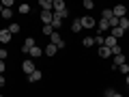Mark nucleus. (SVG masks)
Wrapping results in <instances>:
<instances>
[{"instance_id":"obj_4","label":"nucleus","mask_w":129,"mask_h":97,"mask_svg":"<svg viewBox=\"0 0 129 97\" xmlns=\"http://www.w3.org/2000/svg\"><path fill=\"white\" fill-rule=\"evenodd\" d=\"M112 13H114V17H127V7H123V5H116L114 9H112Z\"/></svg>"},{"instance_id":"obj_11","label":"nucleus","mask_w":129,"mask_h":97,"mask_svg":"<svg viewBox=\"0 0 129 97\" xmlns=\"http://www.w3.org/2000/svg\"><path fill=\"white\" fill-rule=\"evenodd\" d=\"M110 35H112L114 39H120V37H125V30L116 26V28H110Z\"/></svg>"},{"instance_id":"obj_10","label":"nucleus","mask_w":129,"mask_h":97,"mask_svg":"<svg viewBox=\"0 0 129 97\" xmlns=\"http://www.w3.org/2000/svg\"><path fill=\"white\" fill-rule=\"evenodd\" d=\"M56 52H58V47H56L54 43H47V45L43 47V54H47V56H54Z\"/></svg>"},{"instance_id":"obj_17","label":"nucleus","mask_w":129,"mask_h":97,"mask_svg":"<svg viewBox=\"0 0 129 97\" xmlns=\"http://www.w3.org/2000/svg\"><path fill=\"white\" fill-rule=\"evenodd\" d=\"M82 45L84 47H92V45H95V37H84L82 39Z\"/></svg>"},{"instance_id":"obj_8","label":"nucleus","mask_w":129,"mask_h":97,"mask_svg":"<svg viewBox=\"0 0 129 97\" xmlns=\"http://www.w3.org/2000/svg\"><path fill=\"white\" fill-rule=\"evenodd\" d=\"M125 63H127L125 54H118V56H114V63H112V67H114V69H118L120 65H125Z\"/></svg>"},{"instance_id":"obj_29","label":"nucleus","mask_w":129,"mask_h":97,"mask_svg":"<svg viewBox=\"0 0 129 97\" xmlns=\"http://www.w3.org/2000/svg\"><path fill=\"white\" fill-rule=\"evenodd\" d=\"M118 54H123V50H120V45L112 47V56H118Z\"/></svg>"},{"instance_id":"obj_34","label":"nucleus","mask_w":129,"mask_h":97,"mask_svg":"<svg viewBox=\"0 0 129 97\" xmlns=\"http://www.w3.org/2000/svg\"><path fill=\"white\" fill-rule=\"evenodd\" d=\"M114 97H123V95H120V93H118V91H116V93H114Z\"/></svg>"},{"instance_id":"obj_38","label":"nucleus","mask_w":129,"mask_h":97,"mask_svg":"<svg viewBox=\"0 0 129 97\" xmlns=\"http://www.w3.org/2000/svg\"><path fill=\"white\" fill-rule=\"evenodd\" d=\"M0 97H5V95H0Z\"/></svg>"},{"instance_id":"obj_16","label":"nucleus","mask_w":129,"mask_h":97,"mask_svg":"<svg viewBox=\"0 0 129 97\" xmlns=\"http://www.w3.org/2000/svg\"><path fill=\"white\" fill-rule=\"evenodd\" d=\"M71 30H73V32H80V30H82V19H73V24H71Z\"/></svg>"},{"instance_id":"obj_13","label":"nucleus","mask_w":129,"mask_h":97,"mask_svg":"<svg viewBox=\"0 0 129 97\" xmlns=\"http://www.w3.org/2000/svg\"><path fill=\"white\" fill-rule=\"evenodd\" d=\"M41 78H43V74H41V71H39V69H35V71H32L30 76H28V80H30V82H39V80H41Z\"/></svg>"},{"instance_id":"obj_25","label":"nucleus","mask_w":129,"mask_h":97,"mask_svg":"<svg viewBox=\"0 0 129 97\" xmlns=\"http://www.w3.org/2000/svg\"><path fill=\"white\" fill-rule=\"evenodd\" d=\"M19 13H22V15H28V13H30V5H19Z\"/></svg>"},{"instance_id":"obj_3","label":"nucleus","mask_w":129,"mask_h":97,"mask_svg":"<svg viewBox=\"0 0 129 97\" xmlns=\"http://www.w3.org/2000/svg\"><path fill=\"white\" fill-rule=\"evenodd\" d=\"M35 45H37V41H35V39H32V37L24 39V43H22V52H24V54H28V52H30V50H32V47H35Z\"/></svg>"},{"instance_id":"obj_18","label":"nucleus","mask_w":129,"mask_h":97,"mask_svg":"<svg viewBox=\"0 0 129 97\" xmlns=\"http://www.w3.org/2000/svg\"><path fill=\"white\" fill-rule=\"evenodd\" d=\"M99 56L108 58V56H112V50H110V47H106V45H103V47H99Z\"/></svg>"},{"instance_id":"obj_15","label":"nucleus","mask_w":129,"mask_h":97,"mask_svg":"<svg viewBox=\"0 0 129 97\" xmlns=\"http://www.w3.org/2000/svg\"><path fill=\"white\" fill-rule=\"evenodd\" d=\"M106 30H110V24H108V19H99V35H101V32H106Z\"/></svg>"},{"instance_id":"obj_39","label":"nucleus","mask_w":129,"mask_h":97,"mask_svg":"<svg viewBox=\"0 0 129 97\" xmlns=\"http://www.w3.org/2000/svg\"><path fill=\"white\" fill-rule=\"evenodd\" d=\"M127 65H129V63H127Z\"/></svg>"},{"instance_id":"obj_9","label":"nucleus","mask_w":129,"mask_h":97,"mask_svg":"<svg viewBox=\"0 0 129 97\" xmlns=\"http://www.w3.org/2000/svg\"><path fill=\"white\" fill-rule=\"evenodd\" d=\"M39 7H41V11H52L54 9V2L52 0H39Z\"/></svg>"},{"instance_id":"obj_14","label":"nucleus","mask_w":129,"mask_h":97,"mask_svg":"<svg viewBox=\"0 0 129 97\" xmlns=\"http://www.w3.org/2000/svg\"><path fill=\"white\" fill-rule=\"evenodd\" d=\"M116 45H118L116 39L112 37V35H108V37H106V47H110V50H112V47H116Z\"/></svg>"},{"instance_id":"obj_30","label":"nucleus","mask_w":129,"mask_h":97,"mask_svg":"<svg viewBox=\"0 0 129 97\" xmlns=\"http://www.w3.org/2000/svg\"><path fill=\"white\" fill-rule=\"evenodd\" d=\"M114 88H106V93H103V97H114Z\"/></svg>"},{"instance_id":"obj_19","label":"nucleus","mask_w":129,"mask_h":97,"mask_svg":"<svg viewBox=\"0 0 129 97\" xmlns=\"http://www.w3.org/2000/svg\"><path fill=\"white\" fill-rule=\"evenodd\" d=\"M118 28H123V30L127 32V28H129V19H127V17H120V19H118Z\"/></svg>"},{"instance_id":"obj_26","label":"nucleus","mask_w":129,"mask_h":97,"mask_svg":"<svg viewBox=\"0 0 129 97\" xmlns=\"http://www.w3.org/2000/svg\"><path fill=\"white\" fill-rule=\"evenodd\" d=\"M0 15H2L5 19H11V15H13V9H2V13H0Z\"/></svg>"},{"instance_id":"obj_35","label":"nucleus","mask_w":129,"mask_h":97,"mask_svg":"<svg viewBox=\"0 0 129 97\" xmlns=\"http://www.w3.org/2000/svg\"><path fill=\"white\" fill-rule=\"evenodd\" d=\"M125 82H127V86H129V76H127V78H125Z\"/></svg>"},{"instance_id":"obj_36","label":"nucleus","mask_w":129,"mask_h":97,"mask_svg":"<svg viewBox=\"0 0 129 97\" xmlns=\"http://www.w3.org/2000/svg\"><path fill=\"white\" fill-rule=\"evenodd\" d=\"M127 93H129V86H127Z\"/></svg>"},{"instance_id":"obj_32","label":"nucleus","mask_w":129,"mask_h":97,"mask_svg":"<svg viewBox=\"0 0 129 97\" xmlns=\"http://www.w3.org/2000/svg\"><path fill=\"white\" fill-rule=\"evenodd\" d=\"M5 69H7V63H5V60H0V76L5 74Z\"/></svg>"},{"instance_id":"obj_24","label":"nucleus","mask_w":129,"mask_h":97,"mask_svg":"<svg viewBox=\"0 0 129 97\" xmlns=\"http://www.w3.org/2000/svg\"><path fill=\"white\" fill-rule=\"evenodd\" d=\"M82 7H84L86 11H92V9H95V2H92V0H84V2H82Z\"/></svg>"},{"instance_id":"obj_23","label":"nucleus","mask_w":129,"mask_h":97,"mask_svg":"<svg viewBox=\"0 0 129 97\" xmlns=\"http://www.w3.org/2000/svg\"><path fill=\"white\" fill-rule=\"evenodd\" d=\"M110 17H114L112 9H103V11H101V19H110Z\"/></svg>"},{"instance_id":"obj_2","label":"nucleus","mask_w":129,"mask_h":97,"mask_svg":"<svg viewBox=\"0 0 129 97\" xmlns=\"http://www.w3.org/2000/svg\"><path fill=\"white\" fill-rule=\"evenodd\" d=\"M22 69H24V74H26V76H30L32 71L37 69V67H35V63H32V58H26V60L22 63Z\"/></svg>"},{"instance_id":"obj_31","label":"nucleus","mask_w":129,"mask_h":97,"mask_svg":"<svg viewBox=\"0 0 129 97\" xmlns=\"http://www.w3.org/2000/svg\"><path fill=\"white\" fill-rule=\"evenodd\" d=\"M7 56H9V52H7V50H5V47H2V50H0V60H5V58H7Z\"/></svg>"},{"instance_id":"obj_37","label":"nucleus","mask_w":129,"mask_h":97,"mask_svg":"<svg viewBox=\"0 0 129 97\" xmlns=\"http://www.w3.org/2000/svg\"><path fill=\"white\" fill-rule=\"evenodd\" d=\"M0 50H2V45H0Z\"/></svg>"},{"instance_id":"obj_20","label":"nucleus","mask_w":129,"mask_h":97,"mask_svg":"<svg viewBox=\"0 0 129 97\" xmlns=\"http://www.w3.org/2000/svg\"><path fill=\"white\" fill-rule=\"evenodd\" d=\"M95 43H97V45H99V47H103V45H106V37L97 32V37H95Z\"/></svg>"},{"instance_id":"obj_1","label":"nucleus","mask_w":129,"mask_h":97,"mask_svg":"<svg viewBox=\"0 0 129 97\" xmlns=\"http://www.w3.org/2000/svg\"><path fill=\"white\" fill-rule=\"evenodd\" d=\"M47 39H50L47 43H54L58 50H64V41H62V37H60L58 32H52V37H47Z\"/></svg>"},{"instance_id":"obj_6","label":"nucleus","mask_w":129,"mask_h":97,"mask_svg":"<svg viewBox=\"0 0 129 97\" xmlns=\"http://www.w3.org/2000/svg\"><path fill=\"white\" fill-rule=\"evenodd\" d=\"M11 39H13V35L9 32V28H2V30H0V45H2V43H9Z\"/></svg>"},{"instance_id":"obj_27","label":"nucleus","mask_w":129,"mask_h":97,"mask_svg":"<svg viewBox=\"0 0 129 97\" xmlns=\"http://www.w3.org/2000/svg\"><path fill=\"white\" fill-rule=\"evenodd\" d=\"M0 5L5 7V9H13V0H2Z\"/></svg>"},{"instance_id":"obj_5","label":"nucleus","mask_w":129,"mask_h":97,"mask_svg":"<svg viewBox=\"0 0 129 97\" xmlns=\"http://www.w3.org/2000/svg\"><path fill=\"white\" fill-rule=\"evenodd\" d=\"M80 19H82V28H95L97 26L95 17H90V15H84V17H80Z\"/></svg>"},{"instance_id":"obj_28","label":"nucleus","mask_w":129,"mask_h":97,"mask_svg":"<svg viewBox=\"0 0 129 97\" xmlns=\"http://www.w3.org/2000/svg\"><path fill=\"white\" fill-rule=\"evenodd\" d=\"M118 71H120V74H127V76H129V65H127V63H125V65H120V67H118Z\"/></svg>"},{"instance_id":"obj_33","label":"nucleus","mask_w":129,"mask_h":97,"mask_svg":"<svg viewBox=\"0 0 129 97\" xmlns=\"http://www.w3.org/2000/svg\"><path fill=\"white\" fill-rule=\"evenodd\" d=\"M5 84H7V80H5V76H0V88L5 86Z\"/></svg>"},{"instance_id":"obj_7","label":"nucleus","mask_w":129,"mask_h":97,"mask_svg":"<svg viewBox=\"0 0 129 97\" xmlns=\"http://www.w3.org/2000/svg\"><path fill=\"white\" fill-rule=\"evenodd\" d=\"M52 19H54V11H41V22H43V26H45V24H52Z\"/></svg>"},{"instance_id":"obj_21","label":"nucleus","mask_w":129,"mask_h":97,"mask_svg":"<svg viewBox=\"0 0 129 97\" xmlns=\"http://www.w3.org/2000/svg\"><path fill=\"white\" fill-rule=\"evenodd\" d=\"M52 32H56L54 28H52V24H45V26H43V35H45V37H52Z\"/></svg>"},{"instance_id":"obj_12","label":"nucleus","mask_w":129,"mask_h":97,"mask_svg":"<svg viewBox=\"0 0 129 97\" xmlns=\"http://www.w3.org/2000/svg\"><path fill=\"white\" fill-rule=\"evenodd\" d=\"M28 54H30V58H39V56L43 54V47H39V45H35V47H32L30 52H28Z\"/></svg>"},{"instance_id":"obj_22","label":"nucleus","mask_w":129,"mask_h":97,"mask_svg":"<svg viewBox=\"0 0 129 97\" xmlns=\"http://www.w3.org/2000/svg\"><path fill=\"white\" fill-rule=\"evenodd\" d=\"M19 30H22V26H19V24H9V32H11V35H17Z\"/></svg>"}]
</instances>
